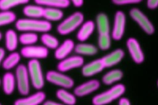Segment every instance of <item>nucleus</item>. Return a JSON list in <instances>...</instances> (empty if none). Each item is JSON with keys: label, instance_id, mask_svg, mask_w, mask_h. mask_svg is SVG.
Instances as JSON below:
<instances>
[{"label": "nucleus", "instance_id": "obj_1", "mask_svg": "<svg viewBox=\"0 0 158 105\" xmlns=\"http://www.w3.org/2000/svg\"><path fill=\"white\" fill-rule=\"evenodd\" d=\"M15 28L21 31L46 33L52 28L51 23L47 20L39 18H21L15 21Z\"/></svg>", "mask_w": 158, "mask_h": 105}, {"label": "nucleus", "instance_id": "obj_2", "mask_svg": "<svg viewBox=\"0 0 158 105\" xmlns=\"http://www.w3.org/2000/svg\"><path fill=\"white\" fill-rule=\"evenodd\" d=\"M27 69L33 87L36 90L41 89L44 85V78L38 60H30L28 62Z\"/></svg>", "mask_w": 158, "mask_h": 105}, {"label": "nucleus", "instance_id": "obj_3", "mask_svg": "<svg viewBox=\"0 0 158 105\" xmlns=\"http://www.w3.org/2000/svg\"><path fill=\"white\" fill-rule=\"evenodd\" d=\"M125 91V87L123 84H117L108 90L96 95L93 98V103L94 105H103L108 104L115 99L119 98Z\"/></svg>", "mask_w": 158, "mask_h": 105}, {"label": "nucleus", "instance_id": "obj_4", "mask_svg": "<svg viewBox=\"0 0 158 105\" xmlns=\"http://www.w3.org/2000/svg\"><path fill=\"white\" fill-rule=\"evenodd\" d=\"M15 77L19 92L22 95H27L30 92V77L27 67L23 64L17 65Z\"/></svg>", "mask_w": 158, "mask_h": 105}, {"label": "nucleus", "instance_id": "obj_5", "mask_svg": "<svg viewBox=\"0 0 158 105\" xmlns=\"http://www.w3.org/2000/svg\"><path fill=\"white\" fill-rule=\"evenodd\" d=\"M83 18V15L81 12L73 13L58 25L57 28V32L62 35L70 33L81 24Z\"/></svg>", "mask_w": 158, "mask_h": 105}, {"label": "nucleus", "instance_id": "obj_6", "mask_svg": "<svg viewBox=\"0 0 158 105\" xmlns=\"http://www.w3.org/2000/svg\"><path fill=\"white\" fill-rule=\"evenodd\" d=\"M46 79L51 84L65 88H70L74 85V82L72 78L60 71L52 70L48 71L46 74Z\"/></svg>", "mask_w": 158, "mask_h": 105}, {"label": "nucleus", "instance_id": "obj_7", "mask_svg": "<svg viewBox=\"0 0 158 105\" xmlns=\"http://www.w3.org/2000/svg\"><path fill=\"white\" fill-rule=\"evenodd\" d=\"M49 50L45 46L41 45H25L21 49L20 55L30 59H42L48 56Z\"/></svg>", "mask_w": 158, "mask_h": 105}, {"label": "nucleus", "instance_id": "obj_8", "mask_svg": "<svg viewBox=\"0 0 158 105\" xmlns=\"http://www.w3.org/2000/svg\"><path fill=\"white\" fill-rule=\"evenodd\" d=\"M130 16L138 23L141 28L148 34H152L154 32V28L147 17L139 9L133 8L130 10Z\"/></svg>", "mask_w": 158, "mask_h": 105}, {"label": "nucleus", "instance_id": "obj_9", "mask_svg": "<svg viewBox=\"0 0 158 105\" xmlns=\"http://www.w3.org/2000/svg\"><path fill=\"white\" fill-rule=\"evenodd\" d=\"M125 27V15L122 11H117L115 15L112 36L114 39L118 41L123 35Z\"/></svg>", "mask_w": 158, "mask_h": 105}, {"label": "nucleus", "instance_id": "obj_10", "mask_svg": "<svg viewBox=\"0 0 158 105\" xmlns=\"http://www.w3.org/2000/svg\"><path fill=\"white\" fill-rule=\"evenodd\" d=\"M83 58L80 56H72L65 58L58 63L57 69L62 72L81 66L83 64Z\"/></svg>", "mask_w": 158, "mask_h": 105}, {"label": "nucleus", "instance_id": "obj_11", "mask_svg": "<svg viewBox=\"0 0 158 105\" xmlns=\"http://www.w3.org/2000/svg\"><path fill=\"white\" fill-rule=\"evenodd\" d=\"M127 46L133 61L136 63H141L144 61V54L139 44L135 38H129L127 41Z\"/></svg>", "mask_w": 158, "mask_h": 105}, {"label": "nucleus", "instance_id": "obj_12", "mask_svg": "<svg viewBox=\"0 0 158 105\" xmlns=\"http://www.w3.org/2000/svg\"><path fill=\"white\" fill-rule=\"evenodd\" d=\"M45 98V93L42 91H38L30 96L16 99L14 104L15 105H38L43 103Z\"/></svg>", "mask_w": 158, "mask_h": 105}, {"label": "nucleus", "instance_id": "obj_13", "mask_svg": "<svg viewBox=\"0 0 158 105\" xmlns=\"http://www.w3.org/2000/svg\"><path fill=\"white\" fill-rule=\"evenodd\" d=\"M99 85L98 80H91L77 87L74 90V93L78 96H83L96 90Z\"/></svg>", "mask_w": 158, "mask_h": 105}, {"label": "nucleus", "instance_id": "obj_14", "mask_svg": "<svg viewBox=\"0 0 158 105\" xmlns=\"http://www.w3.org/2000/svg\"><path fill=\"white\" fill-rule=\"evenodd\" d=\"M74 42L71 39H66L63 43L58 46L55 50L54 56L57 60H62L67 57V56L74 49Z\"/></svg>", "mask_w": 158, "mask_h": 105}, {"label": "nucleus", "instance_id": "obj_15", "mask_svg": "<svg viewBox=\"0 0 158 105\" xmlns=\"http://www.w3.org/2000/svg\"><path fill=\"white\" fill-rule=\"evenodd\" d=\"M104 68L102 60L98 59L85 65L82 68V74L85 77H89L101 72Z\"/></svg>", "mask_w": 158, "mask_h": 105}, {"label": "nucleus", "instance_id": "obj_16", "mask_svg": "<svg viewBox=\"0 0 158 105\" xmlns=\"http://www.w3.org/2000/svg\"><path fill=\"white\" fill-rule=\"evenodd\" d=\"M1 85L2 86V90L5 94L7 95H11L14 90L16 85L15 77L10 72H6L2 79Z\"/></svg>", "mask_w": 158, "mask_h": 105}, {"label": "nucleus", "instance_id": "obj_17", "mask_svg": "<svg viewBox=\"0 0 158 105\" xmlns=\"http://www.w3.org/2000/svg\"><path fill=\"white\" fill-rule=\"evenodd\" d=\"M124 56L122 49H117L101 58L105 68L112 66L119 63Z\"/></svg>", "mask_w": 158, "mask_h": 105}, {"label": "nucleus", "instance_id": "obj_18", "mask_svg": "<svg viewBox=\"0 0 158 105\" xmlns=\"http://www.w3.org/2000/svg\"><path fill=\"white\" fill-rule=\"evenodd\" d=\"M44 7L40 5H27L23 9V14L30 18H40L43 17Z\"/></svg>", "mask_w": 158, "mask_h": 105}, {"label": "nucleus", "instance_id": "obj_19", "mask_svg": "<svg viewBox=\"0 0 158 105\" xmlns=\"http://www.w3.org/2000/svg\"><path fill=\"white\" fill-rule=\"evenodd\" d=\"M19 38L16 32L12 29H8L5 34V45L7 50L10 52L14 51L18 45Z\"/></svg>", "mask_w": 158, "mask_h": 105}, {"label": "nucleus", "instance_id": "obj_20", "mask_svg": "<svg viewBox=\"0 0 158 105\" xmlns=\"http://www.w3.org/2000/svg\"><path fill=\"white\" fill-rule=\"evenodd\" d=\"M97 28L99 32V35L109 34V23L107 15L101 13L96 17Z\"/></svg>", "mask_w": 158, "mask_h": 105}, {"label": "nucleus", "instance_id": "obj_21", "mask_svg": "<svg viewBox=\"0 0 158 105\" xmlns=\"http://www.w3.org/2000/svg\"><path fill=\"white\" fill-rule=\"evenodd\" d=\"M94 26L95 25L93 21L88 20L86 21L78 31L77 35V39L80 41L86 40L93 32Z\"/></svg>", "mask_w": 158, "mask_h": 105}, {"label": "nucleus", "instance_id": "obj_22", "mask_svg": "<svg viewBox=\"0 0 158 105\" xmlns=\"http://www.w3.org/2000/svg\"><path fill=\"white\" fill-rule=\"evenodd\" d=\"M20 54L17 52H12L2 63V68L6 70H9L16 66L20 60Z\"/></svg>", "mask_w": 158, "mask_h": 105}, {"label": "nucleus", "instance_id": "obj_23", "mask_svg": "<svg viewBox=\"0 0 158 105\" xmlns=\"http://www.w3.org/2000/svg\"><path fill=\"white\" fill-rule=\"evenodd\" d=\"M34 1L38 5L48 7L65 8L70 5L69 0H34Z\"/></svg>", "mask_w": 158, "mask_h": 105}, {"label": "nucleus", "instance_id": "obj_24", "mask_svg": "<svg viewBox=\"0 0 158 105\" xmlns=\"http://www.w3.org/2000/svg\"><path fill=\"white\" fill-rule=\"evenodd\" d=\"M63 17V12L59 8L46 7L44 9L43 16L47 21H58Z\"/></svg>", "mask_w": 158, "mask_h": 105}, {"label": "nucleus", "instance_id": "obj_25", "mask_svg": "<svg viewBox=\"0 0 158 105\" xmlns=\"http://www.w3.org/2000/svg\"><path fill=\"white\" fill-rule=\"evenodd\" d=\"M123 76L122 72L119 69L112 70L106 73L102 77V82L107 85L112 84L120 79Z\"/></svg>", "mask_w": 158, "mask_h": 105}, {"label": "nucleus", "instance_id": "obj_26", "mask_svg": "<svg viewBox=\"0 0 158 105\" xmlns=\"http://www.w3.org/2000/svg\"><path fill=\"white\" fill-rule=\"evenodd\" d=\"M38 40V35L34 32L25 31L20 35L19 37V42L24 45H33Z\"/></svg>", "mask_w": 158, "mask_h": 105}, {"label": "nucleus", "instance_id": "obj_27", "mask_svg": "<svg viewBox=\"0 0 158 105\" xmlns=\"http://www.w3.org/2000/svg\"><path fill=\"white\" fill-rule=\"evenodd\" d=\"M56 96L64 103L69 105H73L76 103L75 96L64 89H59L56 91Z\"/></svg>", "mask_w": 158, "mask_h": 105}, {"label": "nucleus", "instance_id": "obj_28", "mask_svg": "<svg viewBox=\"0 0 158 105\" xmlns=\"http://www.w3.org/2000/svg\"><path fill=\"white\" fill-rule=\"evenodd\" d=\"M41 41L48 49H56L59 46V41L56 37L51 34L44 33L41 37Z\"/></svg>", "mask_w": 158, "mask_h": 105}, {"label": "nucleus", "instance_id": "obj_29", "mask_svg": "<svg viewBox=\"0 0 158 105\" xmlns=\"http://www.w3.org/2000/svg\"><path fill=\"white\" fill-rule=\"evenodd\" d=\"M75 52L81 55H93L97 52V49L95 46L91 44H79L75 47Z\"/></svg>", "mask_w": 158, "mask_h": 105}, {"label": "nucleus", "instance_id": "obj_30", "mask_svg": "<svg viewBox=\"0 0 158 105\" xmlns=\"http://www.w3.org/2000/svg\"><path fill=\"white\" fill-rule=\"evenodd\" d=\"M16 20V15L10 10L0 12V26L13 23Z\"/></svg>", "mask_w": 158, "mask_h": 105}, {"label": "nucleus", "instance_id": "obj_31", "mask_svg": "<svg viewBox=\"0 0 158 105\" xmlns=\"http://www.w3.org/2000/svg\"><path fill=\"white\" fill-rule=\"evenodd\" d=\"M30 0H0V9L1 10H9L11 8L20 4H25Z\"/></svg>", "mask_w": 158, "mask_h": 105}, {"label": "nucleus", "instance_id": "obj_32", "mask_svg": "<svg viewBox=\"0 0 158 105\" xmlns=\"http://www.w3.org/2000/svg\"><path fill=\"white\" fill-rule=\"evenodd\" d=\"M98 45L102 50H107L110 46V36L107 35H99Z\"/></svg>", "mask_w": 158, "mask_h": 105}, {"label": "nucleus", "instance_id": "obj_33", "mask_svg": "<svg viewBox=\"0 0 158 105\" xmlns=\"http://www.w3.org/2000/svg\"><path fill=\"white\" fill-rule=\"evenodd\" d=\"M142 0H112V1L117 5H123L127 4H133L141 2Z\"/></svg>", "mask_w": 158, "mask_h": 105}, {"label": "nucleus", "instance_id": "obj_34", "mask_svg": "<svg viewBox=\"0 0 158 105\" xmlns=\"http://www.w3.org/2000/svg\"><path fill=\"white\" fill-rule=\"evenodd\" d=\"M147 6L149 9H155L158 6V0H148Z\"/></svg>", "mask_w": 158, "mask_h": 105}, {"label": "nucleus", "instance_id": "obj_35", "mask_svg": "<svg viewBox=\"0 0 158 105\" xmlns=\"http://www.w3.org/2000/svg\"><path fill=\"white\" fill-rule=\"evenodd\" d=\"M118 104L120 105H129V104H130V103L129 100L127 98H121L119 99Z\"/></svg>", "mask_w": 158, "mask_h": 105}, {"label": "nucleus", "instance_id": "obj_36", "mask_svg": "<svg viewBox=\"0 0 158 105\" xmlns=\"http://www.w3.org/2000/svg\"><path fill=\"white\" fill-rule=\"evenodd\" d=\"M5 53H6L5 50H4L3 48L0 47V65L2 64V61H3L4 59Z\"/></svg>", "mask_w": 158, "mask_h": 105}, {"label": "nucleus", "instance_id": "obj_37", "mask_svg": "<svg viewBox=\"0 0 158 105\" xmlns=\"http://www.w3.org/2000/svg\"><path fill=\"white\" fill-rule=\"evenodd\" d=\"M75 7H80L83 5V0H70Z\"/></svg>", "mask_w": 158, "mask_h": 105}, {"label": "nucleus", "instance_id": "obj_38", "mask_svg": "<svg viewBox=\"0 0 158 105\" xmlns=\"http://www.w3.org/2000/svg\"><path fill=\"white\" fill-rule=\"evenodd\" d=\"M43 104L44 105H60L61 104L55 102L54 101H51V100H47L43 102Z\"/></svg>", "mask_w": 158, "mask_h": 105}, {"label": "nucleus", "instance_id": "obj_39", "mask_svg": "<svg viewBox=\"0 0 158 105\" xmlns=\"http://www.w3.org/2000/svg\"><path fill=\"white\" fill-rule=\"evenodd\" d=\"M2 33H1V32L0 31V41H1V39H2Z\"/></svg>", "mask_w": 158, "mask_h": 105}, {"label": "nucleus", "instance_id": "obj_40", "mask_svg": "<svg viewBox=\"0 0 158 105\" xmlns=\"http://www.w3.org/2000/svg\"><path fill=\"white\" fill-rule=\"evenodd\" d=\"M1 80L0 79V86H1Z\"/></svg>", "mask_w": 158, "mask_h": 105}, {"label": "nucleus", "instance_id": "obj_41", "mask_svg": "<svg viewBox=\"0 0 158 105\" xmlns=\"http://www.w3.org/2000/svg\"><path fill=\"white\" fill-rule=\"evenodd\" d=\"M157 85H158V81H157Z\"/></svg>", "mask_w": 158, "mask_h": 105}, {"label": "nucleus", "instance_id": "obj_42", "mask_svg": "<svg viewBox=\"0 0 158 105\" xmlns=\"http://www.w3.org/2000/svg\"><path fill=\"white\" fill-rule=\"evenodd\" d=\"M0 104H1V103H0Z\"/></svg>", "mask_w": 158, "mask_h": 105}]
</instances>
